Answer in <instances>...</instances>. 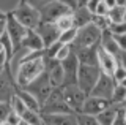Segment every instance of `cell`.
I'll list each match as a JSON object with an SVG mask.
<instances>
[{
    "label": "cell",
    "mask_w": 126,
    "mask_h": 125,
    "mask_svg": "<svg viewBox=\"0 0 126 125\" xmlns=\"http://www.w3.org/2000/svg\"><path fill=\"white\" fill-rule=\"evenodd\" d=\"M44 56V54H43ZM44 67H46V75L49 78L50 84H52L54 89H62L63 87V68L62 63L58 60H49V59H44Z\"/></svg>",
    "instance_id": "cell-13"
},
{
    "label": "cell",
    "mask_w": 126,
    "mask_h": 125,
    "mask_svg": "<svg viewBox=\"0 0 126 125\" xmlns=\"http://www.w3.org/2000/svg\"><path fill=\"white\" fill-rule=\"evenodd\" d=\"M5 122H6V124H10V125H19V124L22 122V117L19 116V114H16V112L11 111L10 114H8V117L5 119Z\"/></svg>",
    "instance_id": "cell-37"
},
{
    "label": "cell",
    "mask_w": 126,
    "mask_h": 125,
    "mask_svg": "<svg viewBox=\"0 0 126 125\" xmlns=\"http://www.w3.org/2000/svg\"><path fill=\"white\" fill-rule=\"evenodd\" d=\"M112 78H113V81H115V84H120L121 81L126 78V68L120 63V60H118V67L115 68V71H113Z\"/></svg>",
    "instance_id": "cell-32"
},
{
    "label": "cell",
    "mask_w": 126,
    "mask_h": 125,
    "mask_svg": "<svg viewBox=\"0 0 126 125\" xmlns=\"http://www.w3.org/2000/svg\"><path fill=\"white\" fill-rule=\"evenodd\" d=\"M25 90L29 92V93H32V95L35 97L38 101H39V104H44L46 103V100L50 97V93H52L55 89L52 87V84H50V81H49V78H47V75H46V71L43 73L41 76L38 78V79H35L32 84H29L25 87Z\"/></svg>",
    "instance_id": "cell-6"
},
{
    "label": "cell",
    "mask_w": 126,
    "mask_h": 125,
    "mask_svg": "<svg viewBox=\"0 0 126 125\" xmlns=\"http://www.w3.org/2000/svg\"><path fill=\"white\" fill-rule=\"evenodd\" d=\"M96 6H98V0L96 2H87V10L92 13V16L96 13Z\"/></svg>",
    "instance_id": "cell-41"
},
{
    "label": "cell",
    "mask_w": 126,
    "mask_h": 125,
    "mask_svg": "<svg viewBox=\"0 0 126 125\" xmlns=\"http://www.w3.org/2000/svg\"><path fill=\"white\" fill-rule=\"evenodd\" d=\"M125 16H126V2H120L117 0V5L113 8L109 10V21L110 24H120V22H125Z\"/></svg>",
    "instance_id": "cell-23"
},
{
    "label": "cell",
    "mask_w": 126,
    "mask_h": 125,
    "mask_svg": "<svg viewBox=\"0 0 126 125\" xmlns=\"http://www.w3.org/2000/svg\"><path fill=\"white\" fill-rule=\"evenodd\" d=\"M98 67H99L101 73L107 76H112L115 68L118 67V59L113 57L112 54L106 52L101 46H98Z\"/></svg>",
    "instance_id": "cell-16"
},
{
    "label": "cell",
    "mask_w": 126,
    "mask_h": 125,
    "mask_svg": "<svg viewBox=\"0 0 126 125\" xmlns=\"http://www.w3.org/2000/svg\"><path fill=\"white\" fill-rule=\"evenodd\" d=\"M19 125H25V122H21V124H19Z\"/></svg>",
    "instance_id": "cell-47"
},
{
    "label": "cell",
    "mask_w": 126,
    "mask_h": 125,
    "mask_svg": "<svg viewBox=\"0 0 126 125\" xmlns=\"http://www.w3.org/2000/svg\"><path fill=\"white\" fill-rule=\"evenodd\" d=\"M118 109H120V108L112 106V104H110L106 111H102L101 114L96 116L98 122H99L101 125H112L113 120H115V117H117V114H118Z\"/></svg>",
    "instance_id": "cell-24"
},
{
    "label": "cell",
    "mask_w": 126,
    "mask_h": 125,
    "mask_svg": "<svg viewBox=\"0 0 126 125\" xmlns=\"http://www.w3.org/2000/svg\"><path fill=\"white\" fill-rule=\"evenodd\" d=\"M2 51H3V48H2V44H0V52H2Z\"/></svg>",
    "instance_id": "cell-46"
},
{
    "label": "cell",
    "mask_w": 126,
    "mask_h": 125,
    "mask_svg": "<svg viewBox=\"0 0 126 125\" xmlns=\"http://www.w3.org/2000/svg\"><path fill=\"white\" fill-rule=\"evenodd\" d=\"M77 125H101L94 116H85L77 114Z\"/></svg>",
    "instance_id": "cell-31"
},
{
    "label": "cell",
    "mask_w": 126,
    "mask_h": 125,
    "mask_svg": "<svg viewBox=\"0 0 126 125\" xmlns=\"http://www.w3.org/2000/svg\"><path fill=\"white\" fill-rule=\"evenodd\" d=\"M41 114L52 116V114H74L73 111L68 108V104L65 103L60 89H55L50 93V97L46 100V103L41 106Z\"/></svg>",
    "instance_id": "cell-7"
},
{
    "label": "cell",
    "mask_w": 126,
    "mask_h": 125,
    "mask_svg": "<svg viewBox=\"0 0 126 125\" xmlns=\"http://www.w3.org/2000/svg\"><path fill=\"white\" fill-rule=\"evenodd\" d=\"M76 35H77V29H69L66 32L60 33V38H58V43H62L63 46H71L76 40Z\"/></svg>",
    "instance_id": "cell-28"
},
{
    "label": "cell",
    "mask_w": 126,
    "mask_h": 125,
    "mask_svg": "<svg viewBox=\"0 0 126 125\" xmlns=\"http://www.w3.org/2000/svg\"><path fill=\"white\" fill-rule=\"evenodd\" d=\"M109 5L107 0H98V6H96V13L93 16H107L109 14Z\"/></svg>",
    "instance_id": "cell-33"
},
{
    "label": "cell",
    "mask_w": 126,
    "mask_h": 125,
    "mask_svg": "<svg viewBox=\"0 0 126 125\" xmlns=\"http://www.w3.org/2000/svg\"><path fill=\"white\" fill-rule=\"evenodd\" d=\"M109 32L112 35H125L126 33V21L120 22V24H110Z\"/></svg>",
    "instance_id": "cell-34"
},
{
    "label": "cell",
    "mask_w": 126,
    "mask_h": 125,
    "mask_svg": "<svg viewBox=\"0 0 126 125\" xmlns=\"http://www.w3.org/2000/svg\"><path fill=\"white\" fill-rule=\"evenodd\" d=\"M71 52H73V48H71V46H63V44H62V48H60V51H58V54H57V57H55V60L63 62L65 59L69 57Z\"/></svg>",
    "instance_id": "cell-35"
},
{
    "label": "cell",
    "mask_w": 126,
    "mask_h": 125,
    "mask_svg": "<svg viewBox=\"0 0 126 125\" xmlns=\"http://www.w3.org/2000/svg\"><path fill=\"white\" fill-rule=\"evenodd\" d=\"M98 46L74 51L77 59H79V63L85 65V67H98Z\"/></svg>",
    "instance_id": "cell-18"
},
{
    "label": "cell",
    "mask_w": 126,
    "mask_h": 125,
    "mask_svg": "<svg viewBox=\"0 0 126 125\" xmlns=\"http://www.w3.org/2000/svg\"><path fill=\"white\" fill-rule=\"evenodd\" d=\"M55 25L58 27V30H60V32H66V30H69V29H76V27H74L73 13H71V14H66V16H63V18H60L57 22H55Z\"/></svg>",
    "instance_id": "cell-27"
},
{
    "label": "cell",
    "mask_w": 126,
    "mask_h": 125,
    "mask_svg": "<svg viewBox=\"0 0 126 125\" xmlns=\"http://www.w3.org/2000/svg\"><path fill=\"white\" fill-rule=\"evenodd\" d=\"M115 85L117 84H115V81H113L112 76H107V75H104V73H101V76H99V79H98L96 85H94L92 95L110 101V97H112V93H113Z\"/></svg>",
    "instance_id": "cell-12"
},
{
    "label": "cell",
    "mask_w": 126,
    "mask_h": 125,
    "mask_svg": "<svg viewBox=\"0 0 126 125\" xmlns=\"http://www.w3.org/2000/svg\"><path fill=\"white\" fill-rule=\"evenodd\" d=\"M21 48L25 49L30 54H41V52H44V43H43L41 37L36 33V30H29Z\"/></svg>",
    "instance_id": "cell-17"
},
{
    "label": "cell",
    "mask_w": 126,
    "mask_h": 125,
    "mask_svg": "<svg viewBox=\"0 0 126 125\" xmlns=\"http://www.w3.org/2000/svg\"><path fill=\"white\" fill-rule=\"evenodd\" d=\"M25 125H29V124H25Z\"/></svg>",
    "instance_id": "cell-51"
},
{
    "label": "cell",
    "mask_w": 126,
    "mask_h": 125,
    "mask_svg": "<svg viewBox=\"0 0 126 125\" xmlns=\"http://www.w3.org/2000/svg\"><path fill=\"white\" fill-rule=\"evenodd\" d=\"M36 33L41 37L43 43H44V49H47L49 46H52L54 43L58 41L62 32L58 30V27L55 24H52V22H41L36 29Z\"/></svg>",
    "instance_id": "cell-14"
},
{
    "label": "cell",
    "mask_w": 126,
    "mask_h": 125,
    "mask_svg": "<svg viewBox=\"0 0 126 125\" xmlns=\"http://www.w3.org/2000/svg\"><path fill=\"white\" fill-rule=\"evenodd\" d=\"M101 35L102 32L99 29H96L93 24H88V25L82 27V29H77L76 40L71 44V48H73V51H79V49L98 46L101 41Z\"/></svg>",
    "instance_id": "cell-3"
},
{
    "label": "cell",
    "mask_w": 126,
    "mask_h": 125,
    "mask_svg": "<svg viewBox=\"0 0 126 125\" xmlns=\"http://www.w3.org/2000/svg\"><path fill=\"white\" fill-rule=\"evenodd\" d=\"M121 109H126V98H125V101H123V104H121Z\"/></svg>",
    "instance_id": "cell-44"
},
{
    "label": "cell",
    "mask_w": 126,
    "mask_h": 125,
    "mask_svg": "<svg viewBox=\"0 0 126 125\" xmlns=\"http://www.w3.org/2000/svg\"><path fill=\"white\" fill-rule=\"evenodd\" d=\"M118 60H120V63H121V65H123V67L126 68V52H123V54H121Z\"/></svg>",
    "instance_id": "cell-42"
},
{
    "label": "cell",
    "mask_w": 126,
    "mask_h": 125,
    "mask_svg": "<svg viewBox=\"0 0 126 125\" xmlns=\"http://www.w3.org/2000/svg\"><path fill=\"white\" fill-rule=\"evenodd\" d=\"M3 125H10V124H6V122H3Z\"/></svg>",
    "instance_id": "cell-48"
},
{
    "label": "cell",
    "mask_w": 126,
    "mask_h": 125,
    "mask_svg": "<svg viewBox=\"0 0 126 125\" xmlns=\"http://www.w3.org/2000/svg\"><path fill=\"white\" fill-rule=\"evenodd\" d=\"M5 32H6V16L0 18V38L5 35Z\"/></svg>",
    "instance_id": "cell-40"
},
{
    "label": "cell",
    "mask_w": 126,
    "mask_h": 125,
    "mask_svg": "<svg viewBox=\"0 0 126 125\" xmlns=\"http://www.w3.org/2000/svg\"><path fill=\"white\" fill-rule=\"evenodd\" d=\"M27 32L29 30L25 27H22L17 21L14 19V16L10 13H6V35L10 37V40L13 41V46H14V52L17 49H21V44L24 41V38L27 37Z\"/></svg>",
    "instance_id": "cell-11"
},
{
    "label": "cell",
    "mask_w": 126,
    "mask_h": 125,
    "mask_svg": "<svg viewBox=\"0 0 126 125\" xmlns=\"http://www.w3.org/2000/svg\"><path fill=\"white\" fill-rule=\"evenodd\" d=\"M0 125H3V122H0Z\"/></svg>",
    "instance_id": "cell-49"
},
{
    "label": "cell",
    "mask_w": 126,
    "mask_h": 125,
    "mask_svg": "<svg viewBox=\"0 0 126 125\" xmlns=\"http://www.w3.org/2000/svg\"><path fill=\"white\" fill-rule=\"evenodd\" d=\"M16 79L8 63L3 70H0V103H10L16 95Z\"/></svg>",
    "instance_id": "cell-8"
},
{
    "label": "cell",
    "mask_w": 126,
    "mask_h": 125,
    "mask_svg": "<svg viewBox=\"0 0 126 125\" xmlns=\"http://www.w3.org/2000/svg\"><path fill=\"white\" fill-rule=\"evenodd\" d=\"M16 95L19 97L22 101H24V104H25V108L27 109H30V111H36V112H41V104H39V101L35 98L32 93H29L25 90V89H16Z\"/></svg>",
    "instance_id": "cell-22"
},
{
    "label": "cell",
    "mask_w": 126,
    "mask_h": 125,
    "mask_svg": "<svg viewBox=\"0 0 126 125\" xmlns=\"http://www.w3.org/2000/svg\"><path fill=\"white\" fill-rule=\"evenodd\" d=\"M109 106H110V101L98 98V97H93V95H88L85 98V103H84V108H82L80 114L94 116V117H96L98 114H101L102 111H106Z\"/></svg>",
    "instance_id": "cell-15"
},
{
    "label": "cell",
    "mask_w": 126,
    "mask_h": 125,
    "mask_svg": "<svg viewBox=\"0 0 126 125\" xmlns=\"http://www.w3.org/2000/svg\"><path fill=\"white\" fill-rule=\"evenodd\" d=\"M44 125H77V114H41Z\"/></svg>",
    "instance_id": "cell-19"
},
{
    "label": "cell",
    "mask_w": 126,
    "mask_h": 125,
    "mask_svg": "<svg viewBox=\"0 0 126 125\" xmlns=\"http://www.w3.org/2000/svg\"><path fill=\"white\" fill-rule=\"evenodd\" d=\"M22 122H25L29 125H44V120H43L41 112L30 111V109H27V111L22 114Z\"/></svg>",
    "instance_id": "cell-26"
},
{
    "label": "cell",
    "mask_w": 126,
    "mask_h": 125,
    "mask_svg": "<svg viewBox=\"0 0 126 125\" xmlns=\"http://www.w3.org/2000/svg\"><path fill=\"white\" fill-rule=\"evenodd\" d=\"M92 18H93L92 13L87 10V2H85L84 6H80V8L73 11V19H74V27L76 29H82V27L92 24Z\"/></svg>",
    "instance_id": "cell-21"
},
{
    "label": "cell",
    "mask_w": 126,
    "mask_h": 125,
    "mask_svg": "<svg viewBox=\"0 0 126 125\" xmlns=\"http://www.w3.org/2000/svg\"><path fill=\"white\" fill-rule=\"evenodd\" d=\"M10 106H11V111L13 112H16V114H19L22 117V114L27 111V108H25V104H24V101L19 98L17 95H14L13 98H11V101H10Z\"/></svg>",
    "instance_id": "cell-29"
},
{
    "label": "cell",
    "mask_w": 126,
    "mask_h": 125,
    "mask_svg": "<svg viewBox=\"0 0 126 125\" xmlns=\"http://www.w3.org/2000/svg\"><path fill=\"white\" fill-rule=\"evenodd\" d=\"M120 85H123V87L126 89V78H125V79H123V81H121V83H120Z\"/></svg>",
    "instance_id": "cell-43"
},
{
    "label": "cell",
    "mask_w": 126,
    "mask_h": 125,
    "mask_svg": "<svg viewBox=\"0 0 126 125\" xmlns=\"http://www.w3.org/2000/svg\"><path fill=\"white\" fill-rule=\"evenodd\" d=\"M92 24L96 27V29H99L101 32H106V30H109L110 27V21L107 16H93L92 18Z\"/></svg>",
    "instance_id": "cell-30"
},
{
    "label": "cell",
    "mask_w": 126,
    "mask_h": 125,
    "mask_svg": "<svg viewBox=\"0 0 126 125\" xmlns=\"http://www.w3.org/2000/svg\"><path fill=\"white\" fill-rule=\"evenodd\" d=\"M10 112H11L10 103H0V122H5V119L8 117Z\"/></svg>",
    "instance_id": "cell-38"
},
{
    "label": "cell",
    "mask_w": 126,
    "mask_h": 125,
    "mask_svg": "<svg viewBox=\"0 0 126 125\" xmlns=\"http://www.w3.org/2000/svg\"><path fill=\"white\" fill-rule=\"evenodd\" d=\"M62 95H63V100L65 103L68 104V108L74 114H80L82 112V108H84V103H85V98L87 95L77 85H68V87H62Z\"/></svg>",
    "instance_id": "cell-9"
},
{
    "label": "cell",
    "mask_w": 126,
    "mask_h": 125,
    "mask_svg": "<svg viewBox=\"0 0 126 125\" xmlns=\"http://www.w3.org/2000/svg\"><path fill=\"white\" fill-rule=\"evenodd\" d=\"M125 21H126V16H125Z\"/></svg>",
    "instance_id": "cell-50"
},
{
    "label": "cell",
    "mask_w": 126,
    "mask_h": 125,
    "mask_svg": "<svg viewBox=\"0 0 126 125\" xmlns=\"http://www.w3.org/2000/svg\"><path fill=\"white\" fill-rule=\"evenodd\" d=\"M123 116H125V120H126V109H123Z\"/></svg>",
    "instance_id": "cell-45"
},
{
    "label": "cell",
    "mask_w": 126,
    "mask_h": 125,
    "mask_svg": "<svg viewBox=\"0 0 126 125\" xmlns=\"http://www.w3.org/2000/svg\"><path fill=\"white\" fill-rule=\"evenodd\" d=\"M14 19L27 30H36L38 25L41 24V16L36 8L30 5V2H19L16 8L11 11Z\"/></svg>",
    "instance_id": "cell-2"
},
{
    "label": "cell",
    "mask_w": 126,
    "mask_h": 125,
    "mask_svg": "<svg viewBox=\"0 0 126 125\" xmlns=\"http://www.w3.org/2000/svg\"><path fill=\"white\" fill-rule=\"evenodd\" d=\"M125 98H126V89L123 87V85L117 84L115 89H113L112 97H110V104H112V106H117V108H121Z\"/></svg>",
    "instance_id": "cell-25"
},
{
    "label": "cell",
    "mask_w": 126,
    "mask_h": 125,
    "mask_svg": "<svg viewBox=\"0 0 126 125\" xmlns=\"http://www.w3.org/2000/svg\"><path fill=\"white\" fill-rule=\"evenodd\" d=\"M99 46L106 51V52L112 54V56H113V57H117V59H120V56L123 54V52L120 51V48L117 46V43H115V40H113V37H112V33H110L109 30L102 32V35H101V41H99Z\"/></svg>",
    "instance_id": "cell-20"
},
{
    "label": "cell",
    "mask_w": 126,
    "mask_h": 125,
    "mask_svg": "<svg viewBox=\"0 0 126 125\" xmlns=\"http://www.w3.org/2000/svg\"><path fill=\"white\" fill-rule=\"evenodd\" d=\"M113 40H115L117 46L120 48L121 52H126V33L125 35H112Z\"/></svg>",
    "instance_id": "cell-36"
},
{
    "label": "cell",
    "mask_w": 126,
    "mask_h": 125,
    "mask_svg": "<svg viewBox=\"0 0 126 125\" xmlns=\"http://www.w3.org/2000/svg\"><path fill=\"white\" fill-rule=\"evenodd\" d=\"M62 63L63 68V87H68V85H77V75H79V68H80V63H79V59L76 56V52H71L68 59H65Z\"/></svg>",
    "instance_id": "cell-10"
},
{
    "label": "cell",
    "mask_w": 126,
    "mask_h": 125,
    "mask_svg": "<svg viewBox=\"0 0 126 125\" xmlns=\"http://www.w3.org/2000/svg\"><path fill=\"white\" fill-rule=\"evenodd\" d=\"M44 52L41 54H29L22 60V63L17 67L14 73L16 85L19 89H25L29 84H32L35 79H38L46 71L44 67Z\"/></svg>",
    "instance_id": "cell-1"
},
{
    "label": "cell",
    "mask_w": 126,
    "mask_h": 125,
    "mask_svg": "<svg viewBox=\"0 0 126 125\" xmlns=\"http://www.w3.org/2000/svg\"><path fill=\"white\" fill-rule=\"evenodd\" d=\"M73 11L68 6L66 2H57V0H52V2H46L43 5V8L39 10V16H41V22H55L60 18L66 16V14H71Z\"/></svg>",
    "instance_id": "cell-4"
},
{
    "label": "cell",
    "mask_w": 126,
    "mask_h": 125,
    "mask_svg": "<svg viewBox=\"0 0 126 125\" xmlns=\"http://www.w3.org/2000/svg\"><path fill=\"white\" fill-rule=\"evenodd\" d=\"M112 125H126V120H125V116H123V109H118V114L115 117V120H113Z\"/></svg>",
    "instance_id": "cell-39"
},
{
    "label": "cell",
    "mask_w": 126,
    "mask_h": 125,
    "mask_svg": "<svg viewBox=\"0 0 126 125\" xmlns=\"http://www.w3.org/2000/svg\"><path fill=\"white\" fill-rule=\"evenodd\" d=\"M101 76V70L99 67H85L80 65L79 68V75H77V87L85 93L87 97L92 95L94 85H96L98 79Z\"/></svg>",
    "instance_id": "cell-5"
}]
</instances>
